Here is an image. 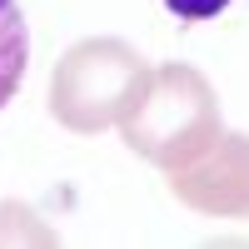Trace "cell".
<instances>
[{"label":"cell","mask_w":249,"mask_h":249,"mask_svg":"<svg viewBox=\"0 0 249 249\" xmlns=\"http://www.w3.org/2000/svg\"><path fill=\"white\" fill-rule=\"evenodd\" d=\"M25 60H30V35H25L20 0H0V110H5L10 95L20 90Z\"/></svg>","instance_id":"obj_1"},{"label":"cell","mask_w":249,"mask_h":249,"mask_svg":"<svg viewBox=\"0 0 249 249\" xmlns=\"http://www.w3.org/2000/svg\"><path fill=\"white\" fill-rule=\"evenodd\" d=\"M164 5H170L179 20H214L230 0H164Z\"/></svg>","instance_id":"obj_2"}]
</instances>
